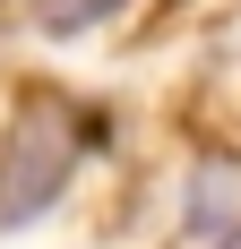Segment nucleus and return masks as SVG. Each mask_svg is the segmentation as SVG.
<instances>
[{"mask_svg":"<svg viewBox=\"0 0 241 249\" xmlns=\"http://www.w3.org/2000/svg\"><path fill=\"white\" fill-rule=\"evenodd\" d=\"M69 163H78V112H69V95L26 86L18 112H9V138H0V224L9 232L35 224V215L69 189Z\"/></svg>","mask_w":241,"mask_h":249,"instance_id":"obj_1","label":"nucleus"},{"mask_svg":"<svg viewBox=\"0 0 241 249\" xmlns=\"http://www.w3.org/2000/svg\"><path fill=\"white\" fill-rule=\"evenodd\" d=\"M120 0H43V9H35V18L52 26V35H86V26H103L112 18Z\"/></svg>","mask_w":241,"mask_h":249,"instance_id":"obj_2","label":"nucleus"},{"mask_svg":"<svg viewBox=\"0 0 241 249\" xmlns=\"http://www.w3.org/2000/svg\"><path fill=\"white\" fill-rule=\"evenodd\" d=\"M216 249H241V224H233V232H224V241H216Z\"/></svg>","mask_w":241,"mask_h":249,"instance_id":"obj_3","label":"nucleus"}]
</instances>
